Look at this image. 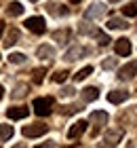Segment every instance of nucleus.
<instances>
[{"mask_svg":"<svg viewBox=\"0 0 137 148\" xmlns=\"http://www.w3.org/2000/svg\"><path fill=\"white\" fill-rule=\"evenodd\" d=\"M34 112L38 116H49L53 112V97H36L34 99Z\"/></svg>","mask_w":137,"mask_h":148,"instance_id":"1","label":"nucleus"},{"mask_svg":"<svg viewBox=\"0 0 137 148\" xmlns=\"http://www.w3.org/2000/svg\"><path fill=\"white\" fill-rule=\"evenodd\" d=\"M25 28L30 30V32H34V34H42V32H44V28H46L44 17H27Z\"/></svg>","mask_w":137,"mask_h":148,"instance_id":"2","label":"nucleus"},{"mask_svg":"<svg viewBox=\"0 0 137 148\" xmlns=\"http://www.w3.org/2000/svg\"><path fill=\"white\" fill-rule=\"evenodd\" d=\"M89 121H91L93 127H95V129H93V136H95V133H99V129L108 123V112L97 110V112H93V114H91V119H89Z\"/></svg>","mask_w":137,"mask_h":148,"instance_id":"3","label":"nucleus"},{"mask_svg":"<svg viewBox=\"0 0 137 148\" xmlns=\"http://www.w3.org/2000/svg\"><path fill=\"white\" fill-rule=\"evenodd\" d=\"M42 133H46V125H42V123H34V125H25L23 127V136L25 138H40Z\"/></svg>","mask_w":137,"mask_h":148,"instance_id":"4","label":"nucleus"},{"mask_svg":"<svg viewBox=\"0 0 137 148\" xmlns=\"http://www.w3.org/2000/svg\"><path fill=\"white\" fill-rule=\"evenodd\" d=\"M131 40L129 38H118L116 40V45H114V51H116V55H122V57H129L131 55Z\"/></svg>","mask_w":137,"mask_h":148,"instance_id":"5","label":"nucleus"},{"mask_svg":"<svg viewBox=\"0 0 137 148\" xmlns=\"http://www.w3.org/2000/svg\"><path fill=\"white\" fill-rule=\"evenodd\" d=\"M137 74V62H129L127 66H122L120 72H118V78L120 80H131Z\"/></svg>","mask_w":137,"mask_h":148,"instance_id":"6","label":"nucleus"},{"mask_svg":"<svg viewBox=\"0 0 137 148\" xmlns=\"http://www.w3.org/2000/svg\"><path fill=\"white\" fill-rule=\"evenodd\" d=\"M85 15L89 17V19H99V17H104L106 15V6L101 4V2H97V4H91L87 9V13Z\"/></svg>","mask_w":137,"mask_h":148,"instance_id":"7","label":"nucleus"},{"mask_svg":"<svg viewBox=\"0 0 137 148\" xmlns=\"http://www.w3.org/2000/svg\"><path fill=\"white\" fill-rule=\"evenodd\" d=\"M127 97H129V91H125V89H114L108 93V102H112V104H122Z\"/></svg>","mask_w":137,"mask_h":148,"instance_id":"8","label":"nucleus"},{"mask_svg":"<svg viewBox=\"0 0 137 148\" xmlns=\"http://www.w3.org/2000/svg\"><path fill=\"white\" fill-rule=\"evenodd\" d=\"M85 129H87V121H78V123H74V125L70 127L67 138H70V140H76L78 136H82V133H85Z\"/></svg>","mask_w":137,"mask_h":148,"instance_id":"9","label":"nucleus"},{"mask_svg":"<svg viewBox=\"0 0 137 148\" xmlns=\"http://www.w3.org/2000/svg\"><path fill=\"white\" fill-rule=\"evenodd\" d=\"M36 55L40 59H53L55 57V49H53L51 45H40L38 49H36Z\"/></svg>","mask_w":137,"mask_h":148,"instance_id":"10","label":"nucleus"},{"mask_svg":"<svg viewBox=\"0 0 137 148\" xmlns=\"http://www.w3.org/2000/svg\"><path fill=\"white\" fill-rule=\"evenodd\" d=\"M6 114H9V119L19 121V119H25V116H27V108H23V106H15V108H9V110H6Z\"/></svg>","mask_w":137,"mask_h":148,"instance_id":"11","label":"nucleus"},{"mask_svg":"<svg viewBox=\"0 0 137 148\" xmlns=\"http://www.w3.org/2000/svg\"><path fill=\"white\" fill-rule=\"evenodd\" d=\"M85 53H89V49H82V47H72V49L63 55V59H65V62H74V59H78L80 55H85Z\"/></svg>","mask_w":137,"mask_h":148,"instance_id":"12","label":"nucleus"},{"mask_svg":"<svg viewBox=\"0 0 137 148\" xmlns=\"http://www.w3.org/2000/svg\"><path fill=\"white\" fill-rule=\"evenodd\" d=\"M97 97H99L97 87H85V89H82V99H85V102H95Z\"/></svg>","mask_w":137,"mask_h":148,"instance_id":"13","label":"nucleus"},{"mask_svg":"<svg viewBox=\"0 0 137 148\" xmlns=\"http://www.w3.org/2000/svg\"><path fill=\"white\" fill-rule=\"evenodd\" d=\"M127 25H129V23L125 21V19H120V17H112V19L108 21V28H110V30H125Z\"/></svg>","mask_w":137,"mask_h":148,"instance_id":"14","label":"nucleus"},{"mask_svg":"<svg viewBox=\"0 0 137 148\" xmlns=\"http://www.w3.org/2000/svg\"><path fill=\"white\" fill-rule=\"evenodd\" d=\"M6 11H9V15H11V17H19V15H23V6H21V2H11Z\"/></svg>","mask_w":137,"mask_h":148,"instance_id":"15","label":"nucleus"},{"mask_svg":"<svg viewBox=\"0 0 137 148\" xmlns=\"http://www.w3.org/2000/svg\"><path fill=\"white\" fill-rule=\"evenodd\" d=\"M11 136H13V127L11 125H0V142L9 140Z\"/></svg>","mask_w":137,"mask_h":148,"instance_id":"16","label":"nucleus"},{"mask_svg":"<svg viewBox=\"0 0 137 148\" xmlns=\"http://www.w3.org/2000/svg\"><path fill=\"white\" fill-rule=\"evenodd\" d=\"M122 138V131H108L106 133V142H110V144H114L116 146V142Z\"/></svg>","mask_w":137,"mask_h":148,"instance_id":"17","label":"nucleus"},{"mask_svg":"<svg viewBox=\"0 0 137 148\" xmlns=\"http://www.w3.org/2000/svg\"><path fill=\"white\" fill-rule=\"evenodd\" d=\"M17 38H19V32L17 30H11L9 34H6V40H4V47H13L17 42Z\"/></svg>","mask_w":137,"mask_h":148,"instance_id":"18","label":"nucleus"},{"mask_svg":"<svg viewBox=\"0 0 137 148\" xmlns=\"http://www.w3.org/2000/svg\"><path fill=\"white\" fill-rule=\"evenodd\" d=\"M9 62L11 64H25V55H23V53H11V55H9Z\"/></svg>","mask_w":137,"mask_h":148,"instance_id":"19","label":"nucleus"},{"mask_svg":"<svg viewBox=\"0 0 137 148\" xmlns=\"http://www.w3.org/2000/svg\"><path fill=\"white\" fill-rule=\"evenodd\" d=\"M91 72H93V68H91V66H87V68H82V70H78L76 74H74V78H76V80H85Z\"/></svg>","mask_w":137,"mask_h":148,"instance_id":"20","label":"nucleus"},{"mask_svg":"<svg viewBox=\"0 0 137 148\" xmlns=\"http://www.w3.org/2000/svg\"><path fill=\"white\" fill-rule=\"evenodd\" d=\"M122 13H125L127 17H133V15H137V2H129L125 9H122Z\"/></svg>","mask_w":137,"mask_h":148,"instance_id":"21","label":"nucleus"},{"mask_svg":"<svg viewBox=\"0 0 137 148\" xmlns=\"http://www.w3.org/2000/svg\"><path fill=\"white\" fill-rule=\"evenodd\" d=\"M93 36H95V38H97V42H99V45H108V42H110V38H108V36L104 34V32H99L97 28H95V30H93Z\"/></svg>","mask_w":137,"mask_h":148,"instance_id":"22","label":"nucleus"},{"mask_svg":"<svg viewBox=\"0 0 137 148\" xmlns=\"http://www.w3.org/2000/svg\"><path fill=\"white\" fill-rule=\"evenodd\" d=\"M55 40H59V42H67V36H70V30H57V32H55Z\"/></svg>","mask_w":137,"mask_h":148,"instance_id":"23","label":"nucleus"},{"mask_svg":"<svg viewBox=\"0 0 137 148\" xmlns=\"http://www.w3.org/2000/svg\"><path fill=\"white\" fill-rule=\"evenodd\" d=\"M65 78H67V70H57V72L53 74V80H55V83H63Z\"/></svg>","mask_w":137,"mask_h":148,"instance_id":"24","label":"nucleus"},{"mask_svg":"<svg viewBox=\"0 0 137 148\" xmlns=\"http://www.w3.org/2000/svg\"><path fill=\"white\" fill-rule=\"evenodd\" d=\"M114 68H116V59H114V57L104 62V70H114Z\"/></svg>","mask_w":137,"mask_h":148,"instance_id":"25","label":"nucleus"},{"mask_svg":"<svg viewBox=\"0 0 137 148\" xmlns=\"http://www.w3.org/2000/svg\"><path fill=\"white\" fill-rule=\"evenodd\" d=\"M74 93H76V89H74V87H63V91H61V95H63V97H72Z\"/></svg>","mask_w":137,"mask_h":148,"instance_id":"26","label":"nucleus"},{"mask_svg":"<svg viewBox=\"0 0 137 148\" xmlns=\"http://www.w3.org/2000/svg\"><path fill=\"white\" fill-rule=\"evenodd\" d=\"M93 30H95V28H91L89 23H82V25H80V34H93Z\"/></svg>","mask_w":137,"mask_h":148,"instance_id":"27","label":"nucleus"},{"mask_svg":"<svg viewBox=\"0 0 137 148\" xmlns=\"http://www.w3.org/2000/svg\"><path fill=\"white\" fill-rule=\"evenodd\" d=\"M76 110H80V108H78V106H74V104H72V106H65V108L61 110V112H63V114H74Z\"/></svg>","mask_w":137,"mask_h":148,"instance_id":"28","label":"nucleus"},{"mask_svg":"<svg viewBox=\"0 0 137 148\" xmlns=\"http://www.w3.org/2000/svg\"><path fill=\"white\" fill-rule=\"evenodd\" d=\"M42 74L44 70H34V83H42Z\"/></svg>","mask_w":137,"mask_h":148,"instance_id":"29","label":"nucleus"},{"mask_svg":"<svg viewBox=\"0 0 137 148\" xmlns=\"http://www.w3.org/2000/svg\"><path fill=\"white\" fill-rule=\"evenodd\" d=\"M36 148H55V144L53 142H44V144H38Z\"/></svg>","mask_w":137,"mask_h":148,"instance_id":"30","label":"nucleus"},{"mask_svg":"<svg viewBox=\"0 0 137 148\" xmlns=\"http://www.w3.org/2000/svg\"><path fill=\"white\" fill-rule=\"evenodd\" d=\"M97 148H116V146H114V144H110V142H101Z\"/></svg>","mask_w":137,"mask_h":148,"instance_id":"31","label":"nucleus"},{"mask_svg":"<svg viewBox=\"0 0 137 148\" xmlns=\"http://www.w3.org/2000/svg\"><path fill=\"white\" fill-rule=\"evenodd\" d=\"M2 95H4V89H2V85H0V99H2Z\"/></svg>","mask_w":137,"mask_h":148,"instance_id":"32","label":"nucleus"},{"mask_svg":"<svg viewBox=\"0 0 137 148\" xmlns=\"http://www.w3.org/2000/svg\"><path fill=\"white\" fill-rule=\"evenodd\" d=\"M2 32H4V25H2V23H0V34H2Z\"/></svg>","mask_w":137,"mask_h":148,"instance_id":"33","label":"nucleus"},{"mask_svg":"<svg viewBox=\"0 0 137 148\" xmlns=\"http://www.w3.org/2000/svg\"><path fill=\"white\" fill-rule=\"evenodd\" d=\"M110 2H120V0H110Z\"/></svg>","mask_w":137,"mask_h":148,"instance_id":"34","label":"nucleus"},{"mask_svg":"<svg viewBox=\"0 0 137 148\" xmlns=\"http://www.w3.org/2000/svg\"><path fill=\"white\" fill-rule=\"evenodd\" d=\"M70 2H80V0H70Z\"/></svg>","mask_w":137,"mask_h":148,"instance_id":"35","label":"nucleus"},{"mask_svg":"<svg viewBox=\"0 0 137 148\" xmlns=\"http://www.w3.org/2000/svg\"><path fill=\"white\" fill-rule=\"evenodd\" d=\"M32 2H36V0H32Z\"/></svg>","mask_w":137,"mask_h":148,"instance_id":"36","label":"nucleus"}]
</instances>
